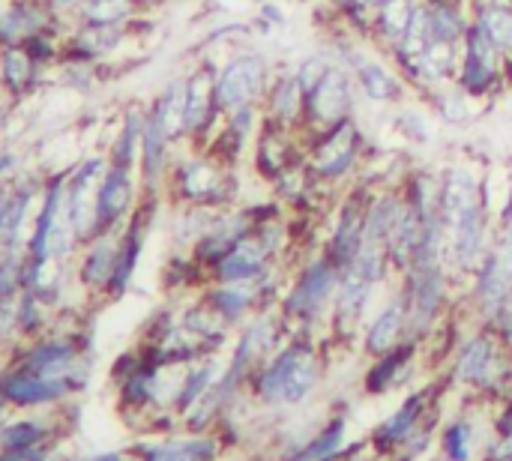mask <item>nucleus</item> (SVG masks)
Returning <instances> with one entry per match:
<instances>
[{"instance_id":"obj_1","label":"nucleus","mask_w":512,"mask_h":461,"mask_svg":"<svg viewBox=\"0 0 512 461\" xmlns=\"http://www.w3.org/2000/svg\"><path fill=\"white\" fill-rule=\"evenodd\" d=\"M303 138L309 177L330 192H342L363 174L369 162H375V144L369 141L357 117L312 135L303 132Z\"/></svg>"},{"instance_id":"obj_2","label":"nucleus","mask_w":512,"mask_h":461,"mask_svg":"<svg viewBox=\"0 0 512 461\" xmlns=\"http://www.w3.org/2000/svg\"><path fill=\"white\" fill-rule=\"evenodd\" d=\"M165 195L180 207H213L228 210L240 204L243 186L240 171L219 165L207 150H189L174 156V165L165 180Z\"/></svg>"},{"instance_id":"obj_3","label":"nucleus","mask_w":512,"mask_h":461,"mask_svg":"<svg viewBox=\"0 0 512 461\" xmlns=\"http://www.w3.org/2000/svg\"><path fill=\"white\" fill-rule=\"evenodd\" d=\"M339 279H342V270L324 249L318 255H312L297 270L294 282L288 285V291L282 297V318L294 321L300 327H312L321 318H327L333 312Z\"/></svg>"},{"instance_id":"obj_4","label":"nucleus","mask_w":512,"mask_h":461,"mask_svg":"<svg viewBox=\"0 0 512 461\" xmlns=\"http://www.w3.org/2000/svg\"><path fill=\"white\" fill-rule=\"evenodd\" d=\"M495 234H498V219H495V201H492V189H489V177H486L480 198L447 228L450 273L474 276V270L492 252Z\"/></svg>"},{"instance_id":"obj_5","label":"nucleus","mask_w":512,"mask_h":461,"mask_svg":"<svg viewBox=\"0 0 512 461\" xmlns=\"http://www.w3.org/2000/svg\"><path fill=\"white\" fill-rule=\"evenodd\" d=\"M276 63L270 54L252 45L234 48L216 72V102L219 111L228 114L243 105H261L267 96V87L273 81Z\"/></svg>"},{"instance_id":"obj_6","label":"nucleus","mask_w":512,"mask_h":461,"mask_svg":"<svg viewBox=\"0 0 512 461\" xmlns=\"http://www.w3.org/2000/svg\"><path fill=\"white\" fill-rule=\"evenodd\" d=\"M453 84L480 105H486L510 90L507 75H504V54L498 51V45L489 39V33L477 21H471V27L465 33Z\"/></svg>"},{"instance_id":"obj_7","label":"nucleus","mask_w":512,"mask_h":461,"mask_svg":"<svg viewBox=\"0 0 512 461\" xmlns=\"http://www.w3.org/2000/svg\"><path fill=\"white\" fill-rule=\"evenodd\" d=\"M399 294L408 312V339L423 342L426 336L438 330V321L450 300V267L444 261L411 267L408 273H402Z\"/></svg>"},{"instance_id":"obj_8","label":"nucleus","mask_w":512,"mask_h":461,"mask_svg":"<svg viewBox=\"0 0 512 461\" xmlns=\"http://www.w3.org/2000/svg\"><path fill=\"white\" fill-rule=\"evenodd\" d=\"M378 183L369 174H360L354 183H348L333 207V225L330 237L324 243V252L336 261L339 270L351 267L354 258L363 249V228H366V210L375 195Z\"/></svg>"},{"instance_id":"obj_9","label":"nucleus","mask_w":512,"mask_h":461,"mask_svg":"<svg viewBox=\"0 0 512 461\" xmlns=\"http://www.w3.org/2000/svg\"><path fill=\"white\" fill-rule=\"evenodd\" d=\"M360 90L351 75V69L339 60L327 66V72L306 90V114H303V132H321L330 126H339L351 117H357Z\"/></svg>"},{"instance_id":"obj_10","label":"nucleus","mask_w":512,"mask_h":461,"mask_svg":"<svg viewBox=\"0 0 512 461\" xmlns=\"http://www.w3.org/2000/svg\"><path fill=\"white\" fill-rule=\"evenodd\" d=\"M216 60H201L186 75V114H183V144L189 150H204L222 123L216 102Z\"/></svg>"},{"instance_id":"obj_11","label":"nucleus","mask_w":512,"mask_h":461,"mask_svg":"<svg viewBox=\"0 0 512 461\" xmlns=\"http://www.w3.org/2000/svg\"><path fill=\"white\" fill-rule=\"evenodd\" d=\"M306 162V138L303 129L282 126L276 120H261L255 141H252V171L261 183H273L279 174H285L294 165Z\"/></svg>"},{"instance_id":"obj_12","label":"nucleus","mask_w":512,"mask_h":461,"mask_svg":"<svg viewBox=\"0 0 512 461\" xmlns=\"http://www.w3.org/2000/svg\"><path fill=\"white\" fill-rule=\"evenodd\" d=\"M348 69H351V75L357 81L360 99L369 102V105L399 108L402 102L411 99V87L402 78V72L384 54H378L372 45L360 48L357 57L348 63Z\"/></svg>"},{"instance_id":"obj_13","label":"nucleus","mask_w":512,"mask_h":461,"mask_svg":"<svg viewBox=\"0 0 512 461\" xmlns=\"http://www.w3.org/2000/svg\"><path fill=\"white\" fill-rule=\"evenodd\" d=\"M504 339L498 330L483 327L471 339H465L456 351V378L471 387H492L507 375V360H504Z\"/></svg>"},{"instance_id":"obj_14","label":"nucleus","mask_w":512,"mask_h":461,"mask_svg":"<svg viewBox=\"0 0 512 461\" xmlns=\"http://www.w3.org/2000/svg\"><path fill=\"white\" fill-rule=\"evenodd\" d=\"M378 285H384L372 270H366L360 261H354L351 267L342 270V279H339V291H336V300H333V330L339 336H354L357 330H363V321H366V312H369V303L378 291Z\"/></svg>"},{"instance_id":"obj_15","label":"nucleus","mask_w":512,"mask_h":461,"mask_svg":"<svg viewBox=\"0 0 512 461\" xmlns=\"http://www.w3.org/2000/svg\"><path fill=\"white\" fill-rule=\"evenodd\" d=\"M138 198H141V180H135V171L108 162L102 183H99V195H96V228H99V234L120 231L126 225V219L132 216Z\"/></svg>"},{"instance_id":"obj_16","label":"nucleus","mask_w":512,"mask_h":461,"mask_svg":"<svg viewBox=\"0 0 512 461\" xmlns=\"http://www.w3.org/2000/svg\"><path fill=\"white\" fill-rule=\"evenodd\" d=\"M270 270H276V258L264 249V243L252 234H246L243 240H237L213 267H210V279L216 285H246V282H258L264 279Z\"/></svg>"},{"instance_id":"obj_17","label":"nucleus","mask_w":512,"mask_h":461,"mask_svg":"<svg viewBox=\"0 0 512 461\" xmlns=\"http://www.w3.org/2000/svg\"><path fill=\"white\" fill-rule=\"evenodd\" d=\"M261 111L267 120H276L291 129H303L306 90H303V81H300L294 63H276V72H273V81L261 102Z\"/></svg>"},{"instance_id":"obj_18","label":"nucleus","mask_w":512,"mask_h":461,"mask_svg":"<svg viewBox=\"0 0 512 461\" xmlns=\"http://www.w3.org/2000/svg\"><path fill=\"white\" fill-rule=\"evenodd\" d=\"M483 180L474 165L468 159H453L450 165L441 168V192H438V204H441V219L450 228L483 192Z\"/></svg>"},{"instance_id":"obj_19","label":"nucleus","mask_w":512,"mask_h":461,"mask_svg":"<svg viewBox=\"0 0 512 461\" xmlns=\"http://www.w3.org/2000/svg\"><path fill=\"white\" fill-rule=\"evenodd\" d=\"M405 339H408V312L402 294L396 291V297L384 303L381 312L363 327V351L369 357H384L393 348H399Z\"/></svg>"},{"instance_id":"obj_20","label":"nucleus","mask_w":512,"mask_h":461,"mask_svg":"<svg viewBox=\"0 0 512 461\" xmlns=\"http://www.w3.org/2000/svg\"><path fill=\"white\" fill-rule=\"evenodd\" d=\"M405 210L402 186H378L369 210H366V228H363V246H381L387 249V240Z\"/></svg>"},{"instance_id":"obj_21","label":"nucleus","mask_w":512,"mask_h":461,"mask_svg":"<svg viewBox=\"0 0 512 461\" xmlns=\"http://www.w3.org/2000/svg\"><path fill=\"white\" fill-rule=\"evenodd\" d=\"M474 21V0H435L429 3V27L435 42L462 45Z\"/></svg>"},{"instance_id":"obj_22","label":"nucleus","mask_w":512,"mask_h":461,"mask_svg":"<svg viewBox=\"0 0 512 461\" xmlns=\"http://www.w3.org/2000/svg\"><path fill=\"white\" fill-rule=\"evenodd\" d=\"M423 105L432 111V117H435L438 123H444V126H450V129H465V126H471V123L480 117V108H483V105L474 102L468 93H462L456 84L441 87V90L432 93Z\"/></svg>"},{"instance_id":"obj_23","label":"nucleus","mask_w":512,"mask_h":461,"mask_svg":"<svg viewBox=\"0 0 512 461\" xmlns=\"http://www.w3.org/2000/svg\"><path fill=\"white\" fill-rule=\"evenodd\" d=\"M117 246H120L117 231H108V234H99L90 240V249H87L84 264H81L84 285H90V288H108L111 285V276L117 267Z\"/></svg>"},{"instance_id":"obj_24","label":"nucleus","mask_w":512,"mask_h":461,"mask_svg":"<svg viewBox=\"0 0 512 461\" xmlns=\"http://www.w3.org/2000/svg\"><path fill=\"white\" fill-rule=\"evenodd\" d=\"M144 120H147V108L141 105H129L120 123V132L111 144L108 162L111 165H123L138 171V159H141V138H144Z\"/></svg>"},{"instance_id":"obj_25","label":"nucleus","mask_w":512,"mask_h":461,"mask_svg":"<svg viewBox=\"0 0 512 461\" xmlns=\"http://www.w3.org/2000/svg\"><path fill=\"white\" fill-rule=\"evenodd\" d=\"M174 144H183V114H186V75L165 84V90L147 108Z\"/></svg>"},{"instance_id":"obj_26","label":"nucleus","mask_w":512,"mask_h":461,"mask_svg":"<svg viewBox=\"0 0 512 461\" xmlns=\"http://www.w3.org/2000/svg\"><path fill=\"white\" fill-rule=\"evenodd\" d=\"M474 21L489 33L504 60L512 57V6L504 0H474Z\"/></svg>"},{"instance_id":"obj_27","label":"nucleus","mask_w":512,"mask_h":461,"mask_svg":"<svg viewBox=\"0 0 512 461\" xmlns=\"http://www.w3.org/2000/svg\"><path fill=\"white\" fill-rule=\"evenodd\" d=\"M417 351H420V342H417V339H405V342H402L399 348H393L390 354L375 357V369L369 372L366 387H369L372 393H381V390L393 387V384L411 369Z\"/></svg>"},{"instance_id":"obj_28","label":"nucleus","mask_w":512,"mask_h":461,"mask_svg":"<svg viewBox=\"0 0 512 461\" xmlns=\"http://www.w3.org/2000/svg\"><path fill=\"white\" fill-rule=\"evenodd\" d=\"M318 378H321V363H318V354H315L312 342L306 339L300 357L294 360V366H291V372H288V378H285V387H282L279 402H285V405L303 402V399L315 390Z\"/></svg>"},{"instance_id":"obj_29","label":"nucleus","mask_w":512,"mask_h":461,"mask_svg":"<svg viewBox=\"0 0 512 461\" xmlns=\"http://www.w3.org/2000/svg\"><path fill=\"white\" fill-rule=\"evenodd\" d=\"M36 78V57L21 45V42H12L3 48V57H0V81L9 93H24Z\"/></svg>"},{"instance_id":"obj_30","label":"nucleus","mask_w":512,"mask_h":461,"mask_svg":"<svg viewBox=\"0 0 512 461\" xmlns=\"http://www.w3.org/2000/svg\"><path fill=\"white\" fill-rule=\"evenodd\" d=\"M138 0H84L78 3L84 24H132L138 15Z\"/></svg>"},{"instance_id":"obj_31","label":"nucleus","mask_w":512,"mask_h":461,"mask_svg":"<svg viewBox=\"0 0 512 461\" xmlns=\"http://www.w3.org/2000/svg\"><path fill=\"white\" fill-rule=\"evenodd\" d=\"M432 111H423L420 105H414L411 99L408 102H402L399 108H396V114H393V126H396V132L402 135V138H408L411 144H420V147H426V144H432Z\"/></svg>"},{"instance_id":"obj_32","label":"nucleus","mask_w":512,"mask_h":461,"mask_svg":"<svg viewBox=\"0 0 512 461\" xmlns=\"http://www.w3.org/2000/svg\"><path fill=\"white\" fill-rule=\"evenodd\" d=\"M474 450V429L468 420H459L447 429L444 435V456L447 461H468Z\"/></svg>"},{"instance_id":"obj_33","label":"nucleus","mask_w":512,"mask_h":461,"mask_svg":"<svg viewBox=\"0 0 512 461\" xmlns=\"http://www.w3.org/2000/svg\"><path fill=\"white\" fill-rule=\"evenodd\" d=\"M252 27L261 30L264 36H273L276 30H285L288 27V12L282 9L279 0H261L258 3V12L252 18Z\"/></svg>"},{"instance_id":"obj_34","label":"nucleus","mask_w":512,"mask_h":461,"mask_svg":"<svg viewBox=\"0 0 512 461\" xmlns=\"http://www.w3.org/2000/svg\"><path fill=\"white\" fill-rule=\"evenodd\" d=\"M420 408H423V396H417V399H408L405 405H402V411L387 423V429H384V435H390V438H405L408 435V429L411 426H417V417H420Z\"/></svg>"},{"instance_id":"obj_35","label":"nucleus","mask_w":512,"mask_h":461,"mask_svg":"<svg viewBox=\"0 0 512 461\" xmlns=\"http://www.w3.org/2000/svg\"><path fill=\"white\" fill-rule=\"evenodd\" d=\"M495 219H498V228L512 222V180L507 183V189H504V198H501V204L495 210Z\"/></svg>"},{"instance_id":"obj_36","label":"nucleus","mask_w":512,"mask_h":461,"mask_svg":"<svg viewBox=\"0 0 512 461\" xmlns=\"http://www.w3.org/2000/svg\"><path fill=\"white\" fill-rule=\"evenodd\" d=\"M324 3H327V9H333V12H345L348 6L363 3V0H324Z\"/></svg>"},{"instance_id":"obj_37","label":"nucleus","mask_w":512,"mask_h":461,"mask_svg":"<svg viewBox=\"0 0 512 461\" xmlns=\"http://www.w3.org/2000/svg\"><path fill=\"white\" fill-rule=\"evenodd\" d=\"M12 162H15V159H12L9 153H0V174H3V171H6V168L12 165Z\"/></svg>"},{"instance_id":"obj_38","label":"nucleus","mask_w":512,"mask_h":461,"mask_svg":"<svg viewBox=\"0 0 512 461\" xmlns=\"http://www.w3.org/2000/svg\"><path fill=\"white\" fill-rule=\"evenodd\" d=\"M387 3H393V0H366V6L375 12V9H381V6H387Z\"/></svg>"},{"instance_id":"obj_39","label":"nucleus","mask_w":512,"mask_h":461,"mask_svg":"<svg viewBox=\"0 0 512 461\" xmlns=\"http://www.w3.org/2000/svg\"><path fill=\"white\" fill-rule=\"evenodd\" d=\"M48 3H51V6H57V9H60V6H69V0H48Z\"/></svg>"},{"instance_id":"obj_40","label":"nucleus","mask_w":512,"mask_h":461,"mask_svg":"<svg viewBox=\"0 0 512 461\" xmlns=\"http://www.w3.org/2000/svg\"><path fill=\"white\" fill-rule=\"evenodd\" d=\"M510 461H512V459H510Z\"/></svg>"}]
</instances>
